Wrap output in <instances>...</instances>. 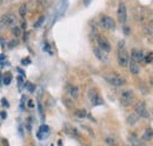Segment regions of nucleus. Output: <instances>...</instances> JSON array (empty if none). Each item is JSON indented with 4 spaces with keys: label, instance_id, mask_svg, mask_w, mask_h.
<instances>
[{
    "label": "nucleus",
    "instance_id": "4",
    "mask_svg": "<svg viewBox=\"0 0 153 146\" xmlns=\"http://www.w3.org/2000/svg\"><path fill=\"white\" fill-rule=\"evenodd\" d=\"M134 111H135L134 113H137L139 118H149L150 117V112L144 101H138L134 106Z\"/></svg>",
    "mask_w": 153,
    "mask_h": 146
},
{
    "label": "nucleus",
    "instance_id": "33",
    "mask_svg": "<svg viewBox=\"0 0 153 146\" xmlns=\"http://www.w3.org/2000/svg\"><path fill=\"white\" fill-rule=\"evenodd\" d=\"M90 1H91V0H84V2H85V4H86V5H87V4H88V2H90Z\"/></svg>",
    "mask_w": 153,
    "mask_h": 146
},
{
    "label": "nucleus",
    "instance_id": "26",
    "mask_svg": "<svg viewBox=\"0 0 153 146\" xmlns=\"http://www.w3.org/2000/svg\"><path fill=\"white\" fill-rule=\"evenodd\" d=\"M11 44H8V47L10 48H13V47H16L17 45H18V41L17 40H12V41H10Z\"/></svg>",
    "mask_w": 153,
    "mask_h": 146
},
{
    "label": "nucleus",
    "instance_id": "1",
    "mask_svg": "<svg viewBox=\"0 0 153 146\" xmlns=\"http://www.w3.org/2000/svg\"><path fill=\"white\" fill-rule=\"evenodd\" d=\"M130 61V55L127 53V51L125 50V44L124 41L119 42V50H118V64L121 67H126L128 65Z\"/></svg>",
    "mask_w": 153,
    "mask_h": 146
},
{
    "label": "nucleus",
    "instance_id": "24",
    "mask_svg": "<svg viewBox=\"0 0 153 146\" xmlns=\"http://www.w3.org/2000/svg\"><path fill=\"white\" fill-rule=\"evenodd\" d=\"M152 59H153V54H149L147 57H144V60H145V63H152Z\"/></svg>",
    "mask_w": 153,
    "mask_h": 146
},
{
    "label": "nucleus",
    "instance_id": "18",
    "mask_svg": "<svg viewBox=\"0 0 153 146\" xmlns=\"http://www.w3.org/2000/svg\"><path fill=\"white\" fill-rule=\"evenodd\" d=\"M104 140H105V143L107 144V145H110V146H117V140H115L113 137H105L104 138Z\"/></svg>",
    "mask_w": 153,
    "mask_h": 146
},
{
    "label": "nucleus",
    "instance_id": "6",
    "mask_svg": "<svg viewBox=\"0 0 153 146\" xmlns=\"http://www.w3.org/2000/svg\"><path fill=\"white\" fill-rule=\"evenodd\" d=\"M99 24H100V26H101L102 28L108 30V31L114 30V27H115L114 20L111 18V17H108V16H102V17L100 18V20H99Z\"/></svg>",
    "mask_w": 153,
    "mask_h": 146
},
{
    "label": "nucleus",
    "instance_id": "7",
    "mask_svg": "<svg viewBox=\"0 0 153 146\" xmlns=\"http://www.w3.org/2000/svg\"><path fill=\"white\" fill-rule=\"evenodd\" d=\"M97 42H98V47L101 51H104L105 53H110L111 52V44L105 36H97Z\"/></svg>",
    "mask_w": 153,
    "mask_h": 146
},
{
    "label": "nucleus",
    "instance_id": "30",
    "mask_svg": "<svg viewBox=\"0 0 153 146\" xmlns=\"http://www.w3.org/2000/svg\"><path fill=\"white\" fill-rule=\"evenodd\" d=\"M5 59H6V55H5V54H0V63H1V61H4Z\"/></svg>",
    "mask_w": 153,
    "mask_h": 146
},
{
    "label": "nucleus",
    "instance_id": "13",
    "mask_svg": "<svg viewBox=\"0 0 153 146\" xmlns=\"http://www.w3.org/2000/svg\"><path fill=\"white\" fill-rule=\"evenodd\" d=\"M144 52L143 51H139V50H133L132 51V57L131 58H133L134 60H137V61H140V60H143L144 59Z\"/></svg>",
    "mask_w": 153,
    "mask_h": 146
},
{
    "label": "nucleus",
    "instance_id": "2",
    "mask_svg": "<svg viewBox=\"0 0 153 146\" xmlns=\"http://www.w3.org/2000/svg\"><path fill=\"white\" fill-rule=\"evenodd\" d=\"M134 100V93L132 90L126 89L120 93V103L123 106H130Z\"/></svg>",
    "mask_w": 153,
    "mask_h": 146
},
{
    "label": "nucleus",
    "instance_id": "20",
    "mask_svg": "<svg viewBox=\"0 0 153 146\" xmlns=\"http://www.w3.org/2000/svg\"><path fill=\"white\" fill-rule=\"evenodd\" d=\"M74 115H76V118H80V119H82V118H85L86 115H87V113H86V111L85 110H76V112H74Z\"/></svg>",
    "mask_w": 153,
    "mask_h": 146
},
{
    "label": "nucleus",
    "instance_id": "27",
    "mask_svg": "<svg viewBox=\"0 0 153 146\" xmlns=\"http://www.w3.org/2000/svg\"><path fill=\"white\" fill-rule=\"evenodd\" d=\"M26 87L28 89V91H30V92L34 91V85H32L31 83H27V84H26Z\"/></svg>",
    "mask_w": 153,
    "mask_h": 146
},
{
    "label": "nucleus",
    "instance_id": "32",
    "mask_svg": "<svg viewBox=\"0 0 153 146\" xmlns=\"http://www.w3.org/2000/svg\"><path fill=\"white\" fill-rule=\"evenodd\" d=\"M0 115L2 117V119H5V118H6V113H5V112H1V113H0Z\"/></svg>",
    "mask_w": 153,
    "mask_h": 146
},
{
    "label": "nucleus",
    "instance_id": "3",
    "mask_svg": "<svg viewBox=\"0 0 153 146\" xmlns=\"http://www.w3.org/2000/svg\"><path fill=\"white\" fill-rule=\"evenodd\" d=\"M104 79L108 84H111L113 86H117V87H120V86H123L125 84V79L123 77L118 75V74H105L104 75Z\"/></svg>",
    "mask_w": 153,
    "mask_h": 146
},
{
    "label": "nucleus",
    "instance_id": "11",
    "mask_svg": "<svg viewBox=\"0 0 153 146\" xmlns=\"http://www.w3.org/2000/svg\"><path fill=\"white\" fill-rule=\"evenodd\" d=\"M93 53H94V55H96L97 58L101 61V63H107V53H105L104 51H101L99 47H94L93 48Z\"/></svg>",
    "mask_w": 153,
    "mask_h": 146
},
{
    "label": "nucleus",
    "instance_id": "14",
    "mask_svg": "<svg viewBox=\"0 0 153 146\" xmlns=\"http://www.w3.org/2000/svg\"><path fill=\"white\" fill-rule=\"evenodd\" d=\"M144 140H151L153 138V130L150 127L145 128L144 133H143V137H141Z\"/></svg>",
    "mask_w": 153,
    "mask_h": 146
},
{
    "label": "nucleus",
    "instance_id": "21",
    "mask_svg": "<svg viewBox=\"0 0 153 146\" xmlns=\"http://www.w3.org/2000/svg\"><path fill=\"white\" fill-rule=\"evenodd\" d=\"M67 4H68V0H61V2H60V10H59V13H60V14H62V13L66 11Z\"/></svg>",
    "mask_w": 153,
    "mask_h": 146
},
{
    "label": "nucleus",
    "instance_id": "34",
    "mask_svg": "<svg viewBox=\"0 0 153 146\" xmlns=\"http://www.w3.org/2000/svg\"><path fill=\"white\" fill-rule=\"evenodd\" d=\"M1 1H2V0H0V4H1Z\"/></svg>",
    "mask_w": 153,
    "mask_h": 146
},
{
    "label": "nucleus",
    "instance_id": "15",
    "mask_svg": "<svg viewBox=\"0 0 153 146\" xmlns=\"http://www.w3.org/2000/svg\"><path fill=\"white\" fill-rule=\"evenodd\" d=\"M68 94L71 95V98L76 99V98H78V95H79V89H78L76 86H71V87H70V90H68Z\"/></svg>",
    "mask_w": 153,
    "mask_h": 146
},
{
    "label": "nucleus",
    "instance_id": "28",
    "mask_svg": "<svg viewBox=\"0 0 153 146\" xmlns=\"http://www.w3.org/2000/svg\"><path fill=\"white\" fill-rule=\"evenodd\" d=\"M22 65H28L30 64V58H25V59H22Z\"/></svg>",
    "mask_w": 153,
    "mask_h": 146
},
{
    "label": "nucleus",
    "instance_id": "35",
    "mask_svg": "<svg viewBox=\"0 0 153 146\" xmlns=\"http://www.w3.org/2000/svg\"><path fill=\"white\" fill-rule=\"evenodd\" d=\"M152 84H153V79H152Z\"/></svg>",
    "mask_w": 153,
    "mask_h": 146
},
{
    "label": "nucleus",
    "instance_id": "22",
    "mask_svg": "<svg viewBox=\"0 0 153 146\" xmlns=\"http://www.w3.org/2000/svg\"><path fill=\"white\" fill-rule=\"evenodd\" d=\"M44 20H45V17H40V18L37 20V22L34 24V27L37 28V27H40L41 25H42V22H44Z\"/></svg>",
    "mask_w": 153,
    "mask_h": 146
},
{
    "label": "nucleus",
    "instance_id": "16",
    "mask_svg": "<svg viewBox=\"0 0 153 146\" xmlns=\"http://www.w3.org/2000/svg\"><path fill=\"white\" fill-rule=\"evenodd\" d=\"M2 83H4L5 85H10V84L12 83V74L10 72L5 73L4 77H2Z\"/></svg>",
    "mask_w": 153,
    "mask_h": 146
},
{
    "label": "nucleus",
    "instance_id": "19",
    "mask_svg": "<svg viewBox=\"0 0 153 146\" xmlns=\"http://www.w3.org/2000/svg\"><path fill=\"white\" fill-rule=\"evenodd\" d=\"M11 33H12L13 36L18 38V36H20V34H21V28H20L19 26H13L12 30H11Z\"/></svg>",
    "mask_w": 153,
    "mask_h": 146
},
{
    "label": "nucleus",
    "instance_id": "9",
    "mask_svg": "<svg viewBox=\"0 0 153 146\" xmlns=\"http://www.w3.org/2000/svg\"><path fill=\"white\" fill-rule=\"evenodd\" d=\"M87 94H88V99H90V101H91L92 105L97 106V105H101V104L104 103L102 99L99 97V94L97 93V91L94 90V89H91Z\"/></svg>",
    "mask_w": 153,
    "mask_h": 146
},
{
    "label": "nucleus",
    "instance_id": "25",
    "mask_svg": "<svg viewBox=\"0 0 153 146\" xmlns=\"http://www.w3.org/2000/svg\"><path fill=\"white\" fill-rule=\"evenodd\" d=\"M68 132H70V133H72V134H76V136H79V132L76 131V127H72V126H71V127H68Z\"/></svg>",
    "mask_w": 153,
    "mask_h": 146
},
{
    "label": "nucleus",
    "instance_id": "31",
    "mask_svg": "<svg viewBox=\"0 0 153 146\" xmlns=\"http://www.w3.org/2000/svg\"><path fill=\"white\" fill-rule=\"evenodd\" d=\"M18 83H19V87H20L21 84H22V77H18Z\"/></svg>",
    "mask_w": 153,
    "mask_h": 146
},
{
    "label": "nucleus",
    "instance_id": "10",
    "mask_svg": "<svg viewBox=\"0 0 153 146\" xmlns=\"http://www.w3.org/2000/svg\"><path fill=\"white\" fill-rule=\"evenodd\" d=\"M128 67H130V72L132 73V74H139V72H140V66H139L138 61L134 60L133 58H130Z\"/></svg>",
    "mask_w": 153,
    "mask_h": 146
},
{
    "label": "nucleus",
    "instance_id": "12",
    "mask_svg": "<svg viewBox=\"0 0 153 146\" xmlns=\"http://www.w3.org/2000/svg\"><path fill=\"white\" fill-rule=\"evenodd\" d=\"M126 121H127L128 125H134V124H137V123L139 121V117H138L137 113H131V114L127 115Z\"/></svg>",
    "mask_w": 153,
    "mask_h": 146
},
{
    "label": "nucleus",
    "instance_id": "5",
    "mask_svg": "<svg viewBox=\"0 0 153 146\" xmlns=\"http://www.w3.org/2000/svg\"><path fill=\"white\" fill-rule=\"evenodd\" d=\"M14 22H16V17L12 13H6L0 17V28L10 27V26L14 25Z\"/></svg>",
    "mask_w": 153,
    "mask_h": 146
},
{
    "label": "nucleus",
    "instance_id": "29",
    "mask_svg": "<svg viewBox=\"0 0 153 146\" xmlns=\"http://www.w3.org/2000/svg\"><path fill=\"white\" fill-rule=\"evenodd\" d=\"M26 26H27V25H26V21H25V20H22V21H21V27H20V28L25 30V28H26Z\"/></svg>",
    "mask_w": 153,
    "mask_h": 146
},
{
    "label": "nucleus",
    "instance_id": "17",
    "mask_svg": "<svg viewBox=\"0 0 153 146\" xmlns=\"http://www.w3.org/2000/svg\"><path fill=\"white\" fill-rule=\"evenodd\" d=\"M26 14H27V5L26 4H21L19 7V16L25 18Z\"/></svg>",
    "mask_w": 153,
    "mask_h": 146
},
{
    "label": "nucleus",
    "instance_id": "23",
    "mask_svg": "<svg viewBox=\"0 0 153 146\" xmlns=\"http://www.w3.org/2000/svg\"><path fill=\"white\" fill-rule=\"evenodd\" d=\"M48 131H50V128H48L47 125H41V126H40V130H39L40 133H47Z\"/></svg>",
    "mask_w": 153,
    "mask_h": 146
},
{
    "label": "nucleus",
    "instance_id": "8",
    "mask_svg": "<svg viewBox=\"0 0 153 146\" xmlns=\"http://www.w3.org/2000/svg\"><path fill=\"white\" fill-rule=\"evenodd\" d=\"M117 17L120 24H125L127 20V10H126V5L124 2H120L117 10Z\"/></svg>",
    "mask_w": 153,
    "mask_h": 146
}]
</instances>
